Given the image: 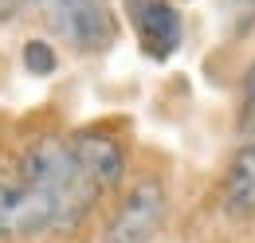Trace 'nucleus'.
<instances>
[{"instance_id":"1","label":"nucleus","mask_w":255,"mask_h":243,"mask_svg":"<svg viewBox=\"0 0 255 243\" xmlns=\"http://www.w3.org/2000/svg\"><path fill=\"white\" fill-rule=\"evenodd\" d=\"M63 216V196L28 173L12 169L0 177V240L55 232Z\"/></svg>"},{"instance_id":"2","label":"nucleus","mask_w":255,"mask_h":243,"mask_svg":"<svg viewBox=\"0 0 255 243\" xmlns=\"http://www.w3.org/2000/svg\"><path fill=\"white\" fill-rule=\"evenodd\" d=\"M43 20L79 55H102L118 43V16L110 0H43Z\"/></svg>"},{"instance_id":"3","label":"nucleus","mask_w":255,"mask_h":243,"mask_svg":"<svg viewBox=\"0 0 255 243\" xmlns=\"http://www.w3.org/2000/svg\"><path fill=\"white\" fill-rule=\"evenodd\" d=\"M169 216V188L161 177H137L122 192L118 208L110 216L102 243H153Z\"/></svg>"},{"instance_id":"4","label":"nucleus","mask_w":255,"mask_h":243,"mask_svg":"<svg viewBox=\"0 0 255 243\" xmlns=\"http://www.w3.org/2000/svg\"><path fill=\"white\" fill-rule=\"evenodd\" d=\"M71 157L79 165V173L87 177V184L95 188L98 196L114 192L122 177H126V141L102 125H87V129H75L67 137Z\"/></svg>"},{"instance_id":"5","label":"nucleus","mask_w":255,"mask_h":243,"mask_svg":"<svg viewBox=\"0 0 255 243\" xmlns=\"http://www.w3.org/2000/svg\"><path fill=\"white\" fill-rule=\"evenodd\" d=\"M122 4L137 31V43L149 59L165 63L185 43V16L173 0H122Z\"/></svg>"},{"instance_id":"6","label":"nucleus","mask_w":255,"mask_h":243,"mask_svg":"<svg viewBox=\"0 0 255 243\" xmlns=\"http://www.w3.org/2000/svg\"><path fill=\"white\" fill-rule=\"evenodd\" d=\"M220 208L232 220L255 216V141H244L228 157V169L220 181Z\"/></svg>"},{"instance_id":"7","label":"nucleus","mask_w":255,"mask_h":243,"mask_svg":"<svg viewBox=\"0 0 255 243\" xmlns=\"http://www.w3.org/2000/svg\"><path fill=\"white\" fill-rule=\"evenodd\" d=\"M55 67H59L55 43H47V39H39V35L24 43V71H28V75H39V79H47V75H55Z\"/></svg>"},{"instance_id":"8","label":"nucleus","mask_w":255,"mask_h":243,"mask_svg":"<svg viewBox=\"0 0 255 243\" xmlns=\"http://www.w3.org/2000/svg\"><path fill=\"white\" fill-rule=\"evenodd\" d=\"M240 129L252 133L255 129V59L244 71V87H240Z\"/></svg>"}]
</instances>
